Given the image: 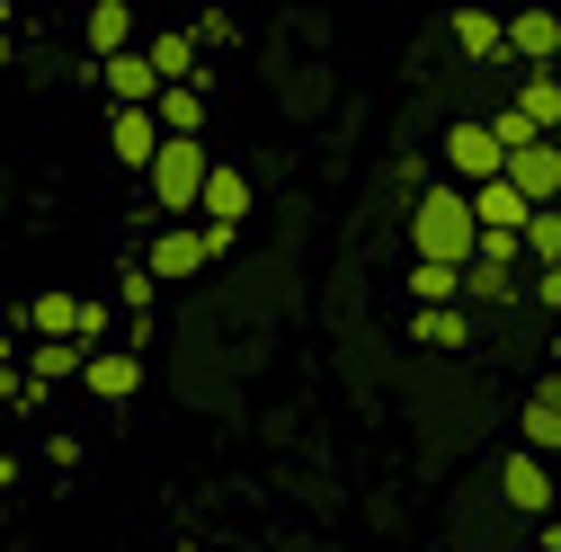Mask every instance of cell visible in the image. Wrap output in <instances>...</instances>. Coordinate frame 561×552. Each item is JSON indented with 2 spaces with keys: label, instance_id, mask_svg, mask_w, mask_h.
Masks as SVG:
<instances>
[{
  "label": "cell",
  "instance_id": "obj_33",
  "mask_svg": "<svg viewBox=\"0 0 561 552\" xmlns=\"http://www.w3.org/2000/svg\"><path fill=\"white\" fill-rule=\"evenodd\" d=\"M552 517H561V499H552Z\"/></svg>",
  "mask_w": 561,
  "mask_h": 552
},
{
  "label": "cell",
  "instance_id": "obj_23",
  "mask_svg": "<svg viewBox=\"0 0 561 552\" xmlns=\"http://www.w3.org/2000/svg\"><path fill=\"white\" fill-rule=\"evenodd\" d=\"M152 295H161V276L134 258V267H116V303H125V321H152Z\"/></svg>",
  "mask_w": 561,
  "mask_h": 552
},
{
  "label": "cell",
  "instance_id": "obj_6",
  "mask_svg": "<svg viewBox=\"0 0 561 552\" xmlns=\"http://www.w3.org/2000/svg\"><path fill=\"white\" fill-rule=\"evenodd\" d=\"M107 143H116V170H144L152 179V161H161V116L152 107H107Z\"/></svg>",
  "mask_w": 561,
  "mask_h": 552
},
{
  "label": "cell",
  "instance_id": "obj_15",
  "mask_svg": "<svg viewBox=\"0 0 561 552\" xmlns=\"http://www.w3.org/2000/svg\"><path fill=\"white\" fill-rule=\"evenodd\" d=\"M81 392H99V401H134V392H144V357H134V348H99L90 375H81Z\"/></svg>",
  "mask_w": 561,
  "mask_h": 552
},
{
  "label": "cell",
  "instance_id": "obj_14",
  "mask_svg": "<svg viewBox=\"0 0 561 552\" xmlns=\"http://www.w3.org/2000/svg\"><path fill=\"white\" fill-rule=\"evenodd\" d=\"M241 215H250V170L215 161V179H205V205H196V223H215V232H241Z\"/></svg>",
  "mask_w": 561,
  "mask_h": 552
},
{
  "label": "cell",
  "instance_id": "obj_20",
  "mask_svg": "<svg viewBox=\"0 0 561 552\" xmlns=\"http://www.w3.org/2000/svg\"><path fill=\"white\" fill-rule=\"evenodd\" d=\"M410 338L419 348H472V312L446 303V312H410Z\"/></svg>",
  "mask_w": 561,
  "mask_h": 552
},
{
  "label": "cell",
  "instance_id": "obj_24",
  "mask_svg": "<svg viewBox=\"0 0 561 552\" xmlns=\"http://www.w3.org/2000/svg\"><path fill=\"white\" fill-rule=\"evenodd\" d=\"M535 267H561V205H543V215L526 223V276Z\"/></svg>",
  "mask_w": 561,
  "mask_h": 552
},
{
  "label": "cell",
  "instance_id": "obj_16",
  "mask_svg": "<svg viewBox=\"0 0 561 552\" xmlns=\"http://www.w3.org/2000/svg\"><path fill=\"white\" fill-rule=\"evenodd\" d=\"M19 330H27V338H72V330H81V295L45 286V295H36L27 312H19ZM72 348H81V338H72Z\"/></svg>",
  "mask_w": 561,
  "mask_h": 552
},
{
  "label": "cell",
  "instance_id": "obj_7",
  "mask_svg": "<svg viewBox=\"0 0 561 552\" xmlns=\"http://www.w3.org/2000/svg\"><path fill=\"white\" fill-rule=\"evenodd\" d=\"M508 187L535 205H561V134H543V143H526V152H508Z\"/></svg>",
  "mask_w": 561,
  "mask_h": 552
},
{
  "label": "cell",
  "instance_id": "obj_11",
  "mask_svg": "<svg viewBox=\"0 0 561 552\" xmlns=\"http://www.w3.org/2000/svg\"><path fill=\"white\" fill-rule=\"evenodd\" d=\"M19 375H27L36 392L81 383V375H90V348H72V338H27V348H19Z\"/></svg>",
  "mask_w": 561,
  "mask_h": 552
},
{
  "label": "cell",
  "instance_id": "obj_27",
  "mask_svg": "<svg viewBox=\"0 0 561 552\" xmlns=\"http://www.w3.org/2000/svg\"><path fill=\"white\" fill-rule=\"evenodd\" d=\"M481 267H517L526 276V232H481V250H472Z\"/></svg>",
  "mask_w": 561,
  "mask_h": 552
},
{
  "label": "cell",
  "instance_id": "obj_31",
  "mask_svg": "<svg viewBox=\"0 0 561 552\" xmlns=\"http://www.w3.org/2000/svg\"><path fill=\"white\" fill-rule=\"evenodd\" d=\"M0 375H19V348H10V330H0Z\"/></svg>",
  "mask_w": 561,
  "mask_h": 552
},
{
  "label": "cell",
  "instance_id": "obj_13",
  "mask_svg": "<svg viewBox=\"0 0 561 552\" xmlns=\"http://www.w3.org/2000/svg\"><path fill=\"white\" fill-rule=\"evenodd\" d=\"M144 54H152V72H161L170 90H205V62H196L205 45H196L187 27H152V36H144Z\"/></svg>",
  "mask_w": 561,
  "mask_h": 552
},
{
  "label": "cell",
  "instance_id": "obj_32",
  "mask_svg": "<svg viewBox=\"0 0 561 552\" xmlns=\"http://www.w3.org/2000/svg\"><path fill=\"white\" fill-rule=\"evenodd\" d=\"M543 552H561V517H543Z\"/></svg>",
  "mask_w": 561,
  "mask_h": 552
},
{
  "label": "cell",
  "instance_id": "obj_18",
  "mask_svg": "<svg viewBox=\"0 0 561 552\" xmlns=\"http://www.w3.org/2000/svg\"><path fill=\"white\" fill-rule=\"evenodd\" d=\"M401 295H410V312H446V303H463V267H428V258H410Z\"/></svg>",
  "mask_w": 561,
  "mask_h": 552
},
{
  "label": "cell",
  "instance_id": "obj_4",
  "mask_svg": "<svg viewBox=\"0 0 561 552\" xmlns=\"http://www.w3.org/2000/svg\"><path fill=\"white\" fill-rule=\"evenodd\" d=\"M500 499H508L517 517H535V526H543V517H552V499H561V472H552L543 455H526V446H517V455L500 463Z\"/></svg>",
  "mask_w": 561,
  "mask_h": 552
},
{
  "label": "cell",
  "instance_id": "obj_26",
  "mask_svg": "<svg viewBox=\"0 0 561 552\" xmlns=\"http://www.w3.org/2000/svg\"><path fill=\"white\" fill-rule=\"evenodd\" d=\"M72 338H81L90 357H99V348H116V303H90V295H81V330H72Z\"/></svg>",
  "mask_w": 561,
  "mask_h": 552
},
{
  "label": "cell",
  "instance_id": "obj_12",
  "mask_svg": "<svg viewBox=\"0 0 561 552\" xmlns=\"http://www.w3.org/2000/svg\"><path fill=\"white\" fill-rule=\"evenodd\" d=\"M446 36L463 45V62H490V72H508V19H500V10H455Z\"/></svg>",
  "mask_w": 561,
  "mask_h": 552
},
{
  "label": "cell",
  "instance_id": "obj_8",
  "mask_svg": "<svg viewBox=\"0 0 561 552\" xmlns=\"http://www.w3.org/2000/svg\"><path fill=\"white\" fill-rule=\"evenodd\" d=\"M81 45H90V72H99V62H116V54H134V45H144V19H134L125 0H90Z\"/></svg>",
  "mask_w": 561,
  "mask_h": 552
},
{
  "label": "cell",
  "instance_id": "obj_1",
  "mask_svg": "<svg viewBox=\"0 0 561 552\" xmlns=\"http://www.w3.org/2000/svg\"><path fill=\"white\" fill-rule=\"evenodd\" d=\"M481 250V223H472V196L446 179L410 205V258H428V267H472Z\"/></svg>",
  "mask_w": 561,
  "mask_h": 552
},
{
  "label": "cell",
  "instance_id": "obj_10",
  "mask_svg": "<svg viewBox=\"0 0 561 552\" xmlns=\"http://www.w3.org/2000/svg\"><path fill=\"white\" fill-rule=\"evenodd\" d=\"M99 90H107V107H152L170 81L152 72V54L134 45V54H116V62H99Z\"/></svg>",
  "mask_w": 561,
  "mask_h": 552
},
{
  "label": "cell",
  "instance_id": "obj_3",
  "mask_svg": "<svg viewBox=\"0 0 561 552\" xmlns=\"http://www.w3.org/2000/svg\"><path fill=\"white\" fill-rule=\"evenodd\" d=\"M446 179L472 196V187H490V179H508V152H500V134H490V116H455L446 125Z\"/></svg>",
  "mask_w": 561,
  "mask_h": 552
},
{
  "label": "cell",
  "instance_id": "obj_9",
  "mask_svg": "<svg viewBox=\"0 0 561 552\" xmlns=\"http://www.w3.org/2000/svg\"><path fill=\"white\" fill-rule=\"evenodd\" d=\"M508 62L517 72H552L561 62V10H517L508 19Z\"/></svg>",
  "mask_w": 561,
  "mask_h": 552
},
{
  "label": "cell",
  "instance_id": "obj_17",
  "mask_svg": "<svg viewBox=\"0 0 561 552\" xmlns=\"http://www.w3.org/2000/svg\"><path fill=\"white\" fill-rule=\"evenodd\" d=\"M472 223H481V232H526L535 205H526L508 179H490V187H472Z\"/></svg>",
  "mask_w": 561,
  "mask_h": 552
},
{
  "label": "cell",
  "instance_id": "obj_19",
  "mask_svg": "<svg viewBox=\"0 0 561 552\" xmlns=\"http://www.w3.org/2000/svg\"><path fill=\"white\" fill-rule=\"evenodd\" d=\"M152 116H161L170 143H205V90H161V99H152Z\"/></svg>",
  "mask_w": 561,
  "mask_h": 552
},
{
  "label": "cell",
  "instance_id": "obj_28",
  "mask_svg": "<svg viewBox=\"0 0 561 552\" xmlns=\"http://www.w3.org/2000/svg\"><path fill=\"white\" fill-rule=\"evenodd\" d=\"M187 36H196V45H232V19H224V10H196Z\"/></svg>",
  "mask_w": 561,
  "mask_h": 552
},
{
  "label": "cell",
  "instance_id": "obj_2",
  "mask_svg": "<svg viewBox=\"0 0 561 552\" xmlns=\"http://www.w3.org/2000/svg\"><path fill=\"white\" fill-rule=\"evenodd\" d=\"M205 179H215V152L205 143H161V161H152V205L170 223H196V205H205Z\"/></svg>",
  "mask_w": 561,
  "mask_h": 552
},
{
  "label": "cell",
  "instance_id": "obj_29",
  "mask_svg": "<svg viewBox=\"0 0 561 552\" xmlns=\"http://www.w3.org/2000/svg\"><path fill=\"white\" fill-rule=\"evenodd\" d=\"M526 303H543V312H561V267H535V276H526Z\"/></svg>",
  "mask_w": 561,
  "mask_h": 552
},
{
  "label": "cell",
  "instance_id": "obj_5",
  "mask_svg": "<svg viewBox=\"0 0 561 552\" xmlns=\"http://www.w3.org/2000/svg\"><path fill=\"white\" fill-rule=\"evenodd\" d=\"M144 267L161 276V286H187V276H205V267H215V250H205V223H161L152 250H144Z\"/></svg>",
  "mask_w": 561,
  "mask_h": 552
},
{
  "label": "cell",
  "instance_id": "obj_30",
  "mask_svg": "<svg viewBox=\"0 0 561 552\" xmlns=\"http://www.w3.org/2000/svg\"><path fill=\"white\" fill-rule=\"evenodd\" d=\"M0 72H10V0H0Z\"/></svg>",
  "mask_w": 561,
  "mask_h": 552
},
{
  "label": "cell",
  "instance_id": "obj_34",
  "mask_svg": "<svg viewBox=\"0 0 561 552\" xmlns=\"http://www.w3.org/2000/svg\"><path fill=\"white\" fill-rule=\"evenodd\" d=\"M552 366H561V348H552Z\"/></svg>",
  "mask_w": 561,
  "mask_h": 552
},
{
  "label": "cell",
  "instance_id": "obj_22",
  "mask_svg": "<svg viewBox=\"0 0 561 552\" xmlns=\"http://www.w3.org/2000/svg\"><path fill=\"white\" fill-rule=\"evenodd\" d=\"M517 107H526L543 134H561V81H552V72H517Z\"/></svg>",
  "mask_w": 561,
  "mask_h": 552
},
{
  "label": "cell",
  "instance_id": "obj_21",
  "mask_svg": "<svg viewBox=\"0 0 561 552\" xmlns=\"http://www.w3.org/2000/svg\"><path fill=\"white\" fill-rule=\"evenodd\" d=\"M463 303H526V276L517 267H463Z\"/></svg>",
  "mask_w": 561,
  "mask_h": 552
},
{
  "label": "cell",
  "instance_id": "obj_25",
  "mask_svg": "<svg viewBox=\"0 0 561 552\" xmlns=\"http://www.w3.org/2000/svg\"><path fill=\"white\" fill-rule=\"evenodd\" d=\"M490 134H500V152H526V143H543V125L508 99V107H490Z\"/></svg>",
  "mask_w": 561,
  "mask_h": 552
}]
</instances>
